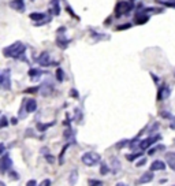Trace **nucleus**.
<instances>
[{
    "label": "nucleus",
    "mask_w": 175,
    "mask_h": 186,
    "mask_svg": "<svg viewBox=\"0 0 175 186\" xmlns=\"http://www.w3.org/2000/svg\"><path fill=\"white\" fill-rule=\"evenodd\" d=\"M67 148H68V144H66L64 147L62 148V151H60V155H59V164H63V156H64L66 151H67Z\"/></svg>",
    "instance_id": "obj_29"
},
{
    "label": "nucleus",
    "mask_w": 175,
    "mask_h": 186,
    "mask_svg": "<svg viewBox=\"0 0 175 186\" xmlns=\"http://www.w3.org/2000/svg\"><path fill=\"white\" fill-rule=\"evenodd\" d=\"M10 7L15 11H25V0H11Z\"/></svg>",
    "instance_id": "obj_8"
},
{
    "label": "nucleus",
    "mask_w": 175,
    "mask_h": 186,
    "mask_svg": "<svg viewBox=\"0 0 175 186\" xmlns=\"http://www.w3.org/2000/svg\"><path fill=\"white\" fill-rule=\"evenodd\" d=\"M89 185H103V182L97 179H89Z\"/></svg>",
    "instance_id": "obj_36"
},
{
    "label": "nucleus",
    "mask_w": 175,
    "mask_h": 186,
    "mask_svg": "<svg viewBox=\"0 0 175 186\" xmlns=\"http://www.w3.org/2000/svg\"><path fill=\"white\" fill-rule=\"evenodd\" d=\"M0 88L6 89V90L11 89V75H10L8 68L0 71Z\"/></svg>",
    "instance_id": "obj_3"
},
{
    "label": "nucleus",
    "mask_w": 175,
    "mask_h": 186,
    "mask_svg": "<svg viewBox=\"0 0 175 186\" xmlns=\"http://www.w3.org/2000/svg\"><path fill=\"white\" fill-rule=\"evenodd\" d=\"M174 2H175V0H174Z\"/></svg>",
    "instance_id": "obj_49"
},
{
    "label": "nucleus",
    "mask_w": 175,
    "mask_h": 186,
    "mask_svg": "<svg viewBox=\"0 0 175 186\" xmlns=\"http://www.w3.org/2000/svg\"><path fill=\"white\" fill-rule=\"evenodd\" d=\"M64 138L66 140H71V141H74V133L71 131V129H70V126H67V129L64 130Z\"/></svg>",
    "instance_id": "obj_23"
},
{
    "label": "nucleus",
    "mask_w": 175,
    "mask_h": 186,
    "mask_svg": "<svg viewBox=\"0 0 175 186\" xmlns=\"http://www.w3.org/2000/svg\"><path fill=\"white\" fill-rule=\"evenodd\" d=\"M171 129H175V118H172V123H171Z\"/></svg>",
    "instance_id": "obj_46"
},
{
    "label": "nucleus",
    "mask_w": 175,
    "mask_h": 186,
    "mask_svg": "<svg viewBox=\"0 0 175 186\" xmlns=\"http://www.w3.org/2000/svg\"><path fill=\"white\" fill-rule=\"evenodd\" d=\"M149 18H148V15H144L142 17V12H139V14H137L136 15V22L138 25H142V24H145L146 21H148Z\"/></svg>",
    "instance_id": "obj_20"
},
{
    "label": "nucleus",
    "mask_w": 175,
    "mask_h": 186,
    "mask_svg": "<svg viewBox=\"0 0 175 186\" xmlns=\"http://www.w3.org/2000/svg\"><path fill=\"white\" fill-rule=\"evenodd\" d=\"M142 156V152H134V153H131V155H127V160H130V162H133V160H136V159H138V157H141Z\"/></svg>",
    "instance_id": "obj_27"
},
{
    "label": "nucleus",
    "mask_w": 175,
    "mask_h": 186,
    "mask_svg": "<svg viewBox=\"0 0 175 186\" xmlns=\"http://www.w3.org/2000/svg\"><path fill=\"white\" fill-rule=\"evenodd\" d=\"M27 115H29V112L26 111V106H25V99H23V101H22V104H21V108H19L18 116H19L21 119H25Z\"/></svg>",
    "instance_id": "obj_19"
},
{
    "label": "nucleus",
    "mask_w": 175,
    "mask_h": 186,
    "mask_svg": "<svg viewBox=\"0 0 175 186\" xmlns=\"http://www.w3.org/2000/svg\"><path fill=\"white\" fill-rule=\"evenodd\" d=\"M130 26H131V24H127V25H122V26H118L116 29H118V30H123V29H129Z\"/></svg>",
    "instance_id": "obj_39"
},
{
    "label": "nucleus",
    "mask_w": 175,
    "mask_h": 186,
    "mask_svg": "<svg viewBox=\"0 0 175 186\" xmlns=\"http://www.w3.org/2000/svg\"><path fill=\"white\" fill-rule=\"evenodd\" d=\"M42 74H44V71L39 70V68H30L29 70V77L32 78V80H37L39 77H41Z\"/></svg>",
    "instance_id": "obj_15"
},
{
    "label": "nucleus",
    "mask_w": 175,
    "mask_h": 186,
    "mask_svg": "<svg viewBox=\"0 0 175 186\" xmlns=\"http://www.w3.org/2000/svg\"><path fill=\"white\" fill-rule=\"evenodd\" d=\"M54 125H55V122H51V123H40V122H39V123L36 125V129L39 130L40 133H44L45 130L49 129V127H51V126H54Z\"/></svg>",
    "instance_id": "obj_16"
},
{
    "label": "nucleus",
    "mask_w": 175,
    "mask_h": 186,
    "mask_svg": "<svg viewBox=\"0 0 175 186\" xmlns=\"http://www.w3.org/2000/svg\"><path fill=\"white\" fill-rule=\"evenodd\" d=\"M131 4H129L125 0H120L115 7V15L116 17H120V15H125V14H129V11L131 10Z\"/></svg>",
    "instance_id": "obj_5"
},
{
    "label": "nucleus",
    "mask_w": 175,
    "mask_h": 186,
    "mask_svg": "<svg viewBox=\"0 0 175 186\" xmlns=\"http://www.w3.org/2000/svg\"><path fill=\"white\" fill-rule=\"evenodd\" d=\"M27 186H34V185H37V182L34 179H30V181H27V183H26Z\"/></svg>",
    "instance_id": "obj_42"
},
{
    "label": "nucleus",
    "mask_w": 175,
    "mask_h": 186,
    "mask_svg": "<svg viewBox=\"0 0 175 186\" xmlns=\"http://www.w3.org/2000/svg\"><path fill=\"white\" fill-rule=\"evenodd\" d=\"M52 93V86L48 84V85H42V90H41V95L42 96H48Z\"/></svg>",
    "instance_id": "obj_25"
},
{
    "label": "nucleus",
    "mask_w": 175,
    "mask_h": 186,
    "mask_svg": "<svg viewBox=\"0 0 175 186\" xmlns=\"http://www.w3.org/2000/svg\"><path fill=\"white\" fill-rule=\"evenodd\" d=\"M12 169V160L8 153H3L0 156V172H7Z\"/></svg>",
    "instance_id": "obj_4"
},
{
    "label": "nucleus",
    "mask_w": 175,
    "mask_h": 186,
    "mask_svg": "<svg viewBox=\"0 0 175 186\" xmlns=\"http://www.w3.org/2000/svg\"><path fill=\"white\" fill-rule=\"evenodd\" d=\"M129 147L131 148V149H136L137 147H139V141L138 140H133V141H129Z\"/></svg>",
    "instance_id": "obj_31"
},
{
    "label": "nucleus",
    "mask_w": 175,
    "mask_h": 186,
    "mask_svg": "<svg viewBox=\"0 0 175 186\" xmlns=\"http://www.w3.org/2000/svg\"><path fill=\"white\" fill-rule=\"evenodd\" d=\"M51 56L48 52H42L40 55V58H37V63L41 66H49V65H54V63H51Z\"/></svg>",
    "instance_id": "obj_10"
},
{
    "label": "nucleus",
    "mask_w": 175,
    "mask_h": 186,
    "mask_svg": "<svg viewBox=\"0 0 175 186\" xmlns=\"http://www.w3.org/2000/svg\"><path fill=\"white\" fill-rule=\"evenodd\" d=\"M29 18L36 22H40L47 18V14H45V12H32V14H29Z\"/></svg>",
    "instance_id": "obj_14"
},
{
    "label": "nucleus",
    "mask_w": 175,
    "mask_h": 186,
    "mask_svg": "<svg viewBox=\"0 0 175 186\" xmlns=\"http://www.w3.org/2000/svg\"><path fill=\"white\" fill-rule=\"evenodd\" d=\"M64 78H66V74H64V71H63V68L58 67L56 68V81L58 82H63Z\"/></svg>",
    "instance_id": "obj_21"
},
{
    "label": "nucleus",
    "mask_w": 175,
    "mask_h": 186,
    "mask_svg": "<svg viewBox=\"0 0 175 186\" xmlns=\"http://www.w3.org/2000/svg\"><path fill=\"white\" fill-rule=\"evenodd\" d=\"M10 175H11V177H12V179H15V181H17V179H19V175L17 174V172H15V171H10Z\"/></svg>",
    "instance_id": "obj_38"
},
{
    "label": "nucleus",
    "mask_w": 175,
    "mask_h": 186,
    "mask_svg": "<svg viewBox=\"0 0 175 186\" xmlns=\"http://www.w3.org/2000/svg\"><path fill=\"white\" fill-rule=\"evenodd\" d=\"M161 116H164V118H171V114H167V112H161Z\"/></svg>",
    "instance_id": "obj_44"
},
{
    "label": "nucleus",
    "mask_w": 175,
    "mask_h": 186,
    "mask_svg": "<svg viewBox=\"0 0 175 186\" xmlns=\"http://www.w3.org/2000/svg\"><path fill=\"white\" fill-rule=\"evenodd\" d=\"M4 151H6V145L0 142V156H2V155L4 153Z\"/></svg>",
    "instance_id": "obj_40"
},
{
    "label": "nucleus",
    "mask_w": 175,
    "mask_h": 186,
    "mask_svg": "<svg viewBox=\"0 0 175 186\" xmlns=\"http://www.w3.org/2000/svg\"><path fill=\"white\" fill-rule=\"evenodd\" d=\"M8 125H10V122H8V118H7V116H4V115L0 116V129H4V127H7Z\"/></svg>",
    "instance_id": "obj_26"
},
{
    "label": "nucleus",
    "mask_w": 175,
    "mask_h": 186,
    "mask_svg": "<svg viewBox=\"0 0 175 186\" xmlns=\"http://www.w3.org/2000/svg\"><path fill=\"white\" fill-rule=\"evenodd\" d=\"M39 90V86H34V88H29V89H26V93H36V92Z\"/></svg>",
    "instance_id": "obj_34"
},
{
    "label": "nucleus",
    "mask_w": 175,
    "mask_h": 186,
    "mask_svg": "<svg viewBox=\"0 0 175 186\" xmlns=\"http://www.w3.org/2000/svg\"><path fill=\"white\" fill-rule=\"evenodd\" d=\"M145 162H146V159H141L138 163H137V167H142V166L145 164Z\"/></svg>",
    "instance_id": "obj_41"
},
{
    "label": "nucleus",
    "mask_w": 175,
    "mask_h": 186,
    "mask_svg": "<svg viewBox=\"0 0 175 186\" xmlns=\"http://www.w3.org/2000/svg\"><path fill=\"white\" fill-rule=\"evenodd\" d=\"M44 157H45V160H47L48 163H55V156H52L51 153L44 155Z\"/></svg>",
    "instance_id": "obj_32"
},
{
    "label": "nucleus",
    "mask_w": 175,
    "mask_h": 186,
    "mask_svg": "<svg viewBox=\"0 0 175 186\" xmlns=\"http://www.w3.org/2000/svg\"><path fill=\"white\" fill-rule=\"evenodd\" d=\"M18 123V119L17 118H11V125H17Z\"/></svg>",
    "instance_id": "obj_45"
},
{
    "label": "nucleus",
    "mask_w": 175,
    "mask_h": 186,
    "mask_svg": "<svg viewBox=\"0 0 175 186\" xmlns=\"http://www.w3.org/2000/svg\"><path fill=\"white\" fill-rule=\"evenodd\" d=\"M49 12L52 15H59L60 14L59 0H51V10H49Z\"/></svg>",
    "instance_id": "obj_12"
},
{
    "label": "nucleus",
    "mask_w": 175,
    "mask_h": 186,
    "mask_svg": "<svg viewBox=\"0 0 175 186\" xmlns=\"http://www.w3.org/2000/svg\"><path fill=\"white\" fill-rule=\"evenodd\" d=\"M25 106H26V111L29 114L37 111V100H34V99H25Z\"/></svg>",
    "instance_id": "obj_7"
},
{
    "label": "nucleus",
    "mask_w": 175,
    "mask_h": 186,
    "mask_svg": "<svg viewBox=\"0 0 175 186\" xmlns=\"http://www.w3.org/2000/svg\"><path fill=\"white\" fill-rule=\"evenodd\" d=\"M111 167H110V171H112L114 174H116V172L120 170V163H119L118 159H112V163H111Z\"/></svg>",
    "instance_id": "obj_18"
},
{
    "label": "nucleus",
    "mask_w": 175,
    "mask_h": 186,
    "mask_svg": "<svg viewBox=\"0 0 175 186\" xmlns=\"http://www.w3.org/2000/svg\"><path fill=\"white\" fill-rule=\"evenodd\" d=\"M68 43H70V40L66 39L64 34H60V33H58V37H56V44L59 48H62V49H64V48L68 47Z\"/></svg>",
    "instance_id": "obj_9"
},
{
    "label": "nucleus",
    "mask_w": 175,
    "mask_h": 186,
    "mask_svg": "<svg viewBox=\"0 0 175 186\" xmlns=\"http://www.w3.org/2000/svg\"><path fill=\"white\" fill-rule=\"evenodd\" d=\"M170 92H168V89L167 88H160V90H159V95H157V100H163V97H166L167 95H168Z\"/></svg>",
    "instance_id": "obj_24"
},
{
    "label": "nucleus",
    "mask_w": 175,
    "mask_h": 186,
    "mask_svg": "<svg viewBox=\"0 0 175 186\" xmlns=\"http://www.w3.org/2000/svg\"><path fill=\"white\" fill-rule=\"evenodd\" d=\"M25 51H26V45L22 44L21 41H15L11 45L6 47L3 49V55L6 58H12V59H19L21 56H23Z\"/></svg>",
    "instance_id": "obj_1"
},
{
    "label": "nucleus",
    "mask_w": 175,
    "mask_h": 186,
    "mask_svg": "<svg viewBox=\"0 0 175 186\" xmlns=\"http://www.w3.org/2000/svg\"><path fill=\"white\" fill-rule=\"evenodd\" d=\"M166 148H164V145H157V147H155V148H152L151 151H149V155H153L156 151H164Z\"/></svg>",
    "instance_id": "obj_30"
},
{
    "label": "nucleus",
    "mask_w": 175,
    "mask_h": 186,
    "mask_svg": "<svg viewBox=\"0 0 175 186\" xmlns=\"http://www.w3.org/2000/svg\"><path fill=\"white\" fill-rule=\"evenodd\" d=\"M41 185H42V186H44V185H45V186H47V185H51V181H49V179L42 181V182H41Z\"/></svg>",
    "instance_id": "obj_43"
},
{
    "label": "nucleus",
    "mask_w": 175,
    "mask_h": 186,
    "mask_svg": "<svg viewBox=\"0 0 175 186\" xmlns=\"http://www.w3.org/2000/svg\"><path fill=\"white\" fill-rule=\"evenodd\" d=\"M70 96H71V97L78 99V97H80V93L77 92V89H71V90H70Z\"/></svg>",
    "instance_id": "obj_33"
},
{
    "label": "nucleus",
    "mask_w": 175,
    "mask_h": 186,
    "mask_svg": "<svg viewBox=\"0 0 175 186\" xmlns=\"http://www.w3.org/2000/svg\"><path fill=\"white\" fill-rule=\"evenodd\" d=\"M164 169H166V164L161 160H155L151 166V171H161Z\"/></svg>",
    "instance_id": "obj_11"
},
{
    "label": "nucleus",
    "mask_w": 175,
    "mask_h": 186,
    "mask_svg": "<svg viewBox=\"0 0 175 186\" xmlns=\"http://www.w3.org/2000/svg\"><path fill=\"white\" fill-rule=\"evenodd\" d=\"M110 172V166H107L105 163H103L101 164V167H100V174L101 175H105V174H108Z\"/></svg>",
    "instance_id": "obj_28"
},
{
    "label": "nucleus",
    "mask_w": 175,
    "mask_h": 186,
    "mask_svg": "<svg viewBox=\"0 0 175 186\" xmlns=\"http://www.w3.org/2000/svg\"><path fill=\"white\" fill-rule=\"evenodd\" d=\"M157 2L164 4V6H167V7H175V3H167V2H161V0H157Z\"/></svg>",
    "instance_id": "obj_37"
},
{
    "label": "nucleus",
    "mask_w": 175,
    "mask_h": 186,
    "mask_svg": "<svg viewBox=\"0 0 175 186\" xmlns=\"http://www.w3.org/2000/svg\"><path fill=\"white\" fill-rule=\"evenodd\" d=\"M0 186H4V182H3V181H0Z\"/></svg>",
    "instance_id": "obj_47"
},
{
    "label": "nucleus",
    "mask_w": 175,
    "mask_h": 186,
    "mask_svg": "<svg viewBox=\"0 0 175 186\" xmlns=\"http://www.w3.org/2000/svg\"><path fill=\"white\" fill-rule=\"evenodd\" d=\"M126 144H129V140H122L120 142H118V145H116V147H118V148H123Z\"/></svg>",
    "instance_id": "obj_35"
},
{
    "label": "nucleus",
    "mask_w": 175,
    "mask_h": 186,
    "mask_svg": "<svg viewBox=\"0 0 175 186\" xmlns=\"http://www.w3.org/2000/svg\"><path fill=\"white\" fill-rule=\"evenodd\" d=\"M100 160H101V156L98 153H96V152H85V153L81 156V162L85 166H88V167L96 166Z\"/></svg>",
    "instance_id": "obj_2"
},
{
    "label": "nucleus",
    "mask_w": 175,
    "mask_h": 186,
    "mask_svg": "<svg viewBox=\"0 0 175 186\" xmlns=\"http://www.w3.org/2000/svg\"><path fill=\"white\" fill-rule=\"evenodd\" d=\"M32 2H34V0H32Z\"/></svg>",
    "instance_id": "obj_48"
},
{
    "label": "nucleus",
    "mask_w": 175,
    "mask_h": 186,
    "mask_svg": "<svg viewBox=\"0 0 175 186\" xmlns=\"http://www.w3.org/2000/svg\"><path fill=\"white\" fill-rule=\"evenodd\" d=\"M159 140H160V136H155V137H149L146 140H142V141H139V148L141 149H146V148H149L152 144H155Z\"/></svg>",
    "instance_id": "obj_6"
},
{
    "label": "nucleus",
    "mask_w": 175,
    "mask_h": 186,
    "mask_svg": "<svg viewBox=\"0 0 175 186\" xmlns=\"http://www.w3.org/2000/svg\"><path fill=\"white\" fill-rule=\"evenodd\" d=\"M78 179V171L77 170H73L71 172H70V178H68V182L71 183V185H74L75 182H77Z\"/></svg>",
    "instance_id": "obj_22"
},
{
    "label": "nucleus",
    "mask_w": 175,
    "mask_h": 186,
    "mask_svg": "<svg viewBox=\"0 0 175 186\" xmlns=\"http://www.w3.org/2000/svg\"><path fill=\"white\" fill-rule=\"evenodd\" d=\"M152 179H153V172L149 171V172H145L142 177L139 178L138 183H146V182H149V181H152Z\"/></svg>",
    "instance_id": "obj_17"
},
{
    "label": "nucleus",
    "mask_w": 175,
    "mask_h": 186,
    "mask_svg": "<svg viewBox=\"0 0 175 186\" xmlns=\"http://www.w3.org/2000/svg\"><path fill=\"white\" fill-rule=\"evenodd\" d=\"M166 159H167V164L170 166V169L175 171V152H170V153H167Z\"/></svg>",
    "instance_id": "obj_13"
}]
</instances>
